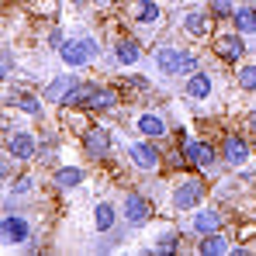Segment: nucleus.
<instances>
[{
	"instance_id": "nucleus-30",
	"label": "nucleus",
	"mask_w": 256,
	"mask_h": 256,
	"mask_svg": "<svg viewBox=\"0 0 256 256\" xmlns=\"http://www.w3.org/2000/svg\"><path fill=\"white\" fill-rule=\"evenodd\" d=\"M14 76V52H10V45H4V80H10Z\"/></svg>"
},
{
	"instance_id": "nucleus-25",
	"label": "nucleus",
	"mask_w": 256,
	"mask_h": 256,
	"mask_svg": "<svg viewBox=\"0 0 256 256\" xmlns=\"http://www.w3.org/2000/svg\"><path fill=\"white\" fill-rule=\"evenodd\" d=\"M208 14H212V21H232V14H236V4H232V0H212Z\"/></svg>"
},
{
	"instance_id": "nucleus-21",
	"label": "nucleus",
	"mask_w": 256,
	"mask_h": 256,
	"mask_svg": "<svg viewBox=\"0 0 256 256\" xmlns=\"http://www.w3.org/2000/svg\"><path fill=\"white\" fill-rule=\"evenodd\" d=\"M90 97H94V84H76L66 94L62 104H70V108H90Z\"/></svg>"
},
{
	"instance_id": "nucleus-1",
	"label": "nucleus",
	"mask_w": 256,
	"mask_h": 256,
	"mask_svg": "<svg viewBox=\"0 0 256 256\" xmlns=\"http://www.w3.org/2000/svg\"><path fill=\"white\" fill-rule=\"evenodd\" d=\"M204 180L201 176H180L176 187H173V208L176 212H194L201 201H204Z\"/></svg>"
},
{
	"instance_id": "nucleus-14",
	"label": "nucleus",
	"mask_w": 256,
	"mask_h": 256,
	"mask_svg": "<svg viewBox=\"0 0 256 256\" xmlns=\"http://www.w3.org/2000/svg\"><path fill=\"white\" fill-rule=\"evenodd\" d=\"M208 18H212V14H204V10H187V14L180 18V24H184L187 35L204 38V35H208Z\"/></svg>"
},
{
	"instance_id": "nucleus-24",
	"label": "nucleus",
	"mask_w": 256,
	"mask_h": 256,
	"mask_svg": "<svg viewBox=\"0 0 256 256\" xmlns=\"http://www.w3.org/2000/svg\"><path fill=\"white\" fill-rule=\"evenodd\" d=\"M56 184H59L62 190L80 187V184H84V170H80V166H62V170L56 173Z\"/></svg>"
},
{
	"instance_id": "nucleus-3",
	"label": "nucleus",
	"mask_w": 256,
	"mask_h": 256,
	"mask_svg": "<svg viewBox=\"0 0 256 256\" xmlns=\"http://www.w3.org/2000/svg\"><path fill=\"white\" fill-rule=\"evenodd\" d=\"M0 236H4L7 246H24V242L32 239V222H28L24 214H14L7 208L4 222H0Z\"/></svg>"
},
{
	"instance_id": "nucleus-4",
	"label": "nucleus",
	"mask_w": 256,
	"mask_h": 256,
	"mask_svg": "<svg viewBox=\"0 0 256 256\" xmlns=\"http://www.w3.org/2000/svg\"><path fill=\"white\" fill-rule=\"evenodd\" d=\"M122 218H125L128 228H142L149 218H152V204L142 198V194H125V204H122Z\"/></svg>"
},
{
	"instance_id": "nucleus-7",
	"label": "nucleus",
	"mask_w": 256,
	"mask_h": 256,
	"mask_svg": "<svg viewBox=\"0 0 256 256\" xmlns=\"http://www.w3.org/2000/svg\"><path fill=\"white\" fill-rule=\"evenodd\" d=\"M7 152H10L14 160L28 163V160H35V156H38V142H35L28 132H18V135H7Z\"/></svg>"
},
{
	"instance_id": "nucleus-26",
	"label": "nucleus",
	"mask_w": 256,
	"mask_h": 256,
	"mask_svg": "<svg viewBox=\"0 0 256 256\" xmlns=\"http://www.w3.org/2000/svg\"><path fill=\"white\" fill-rule=\"evenodd\" d=\"M90 108H97V111H108V108H114V90H108V86H94Z\"/></svg>"
},
{
	"instance_id": "nucleus-16",
	"label": "nucleus",
	"mask_w": 256,
	"mask_h": 256,
	"mask_svg": "<svg viewBox=\"0 0 256 256\" xmlns=\"http://www.w3.org/2000/svg\"><path fill=\"white\" fill-rule=\"evenodd\" d=\"M114 59H118L122 66H135V62L142 59V48H138L135 38H118V42H114Z\"/></svg>"
},
{
	"instance_id": "nucleus-11",
	"label": "nucleus",
	"mask_w": 256,
	"mask_h": 256,
	"mask_svg": "<svg viewBox=\"0 0 256 256\" xmlns=\"http://www.w3.org/2000/svg\"><path fill=\"white\" fill-rule=\"evenodd\" d=\"M180 66H184V48H173V45H163L156 52V70L163 76H180Z\"/></svg>"
},
{
	"instance_id": "nucleus-31",
	"label": "nucleus",
	"mask_w": 256,
	"mask_h": 256,
	"mask_svg": "<svg viewBox=\"0 0 256 256\" xmlns=\"http://www.w3.org/2000/svg\"><path fill=\"white\" fill-rule=\"evenodd\" d=\"M190 73H198V59H194L190 52H184V66H180V76H190Z\"/></svg>"
},
{
	"instance_id": "nucleus-18",
	"label": "nucleus",
	"mask_w": 256,
	"mask_h": 256,
	"mask_svg": "<svg viewBox=\"0 0 256 256\" xmlns=\"http://www.w3.org/2000/svg\"><path fill=\"white\" fill-rule=\"evenodd\" d=\"M114 222H118V212H114V204H108V201H97V208H94V225H97L100 232H114Z\"/></svg>"
},
{
	"instance_id": "nucleus-9",
	"label": "nucleus",
	"mask_w": 256,
	"mask_h": 256,
	"mask_svg": "<svg viewBox=\"0 0 256 256\" xmlns=\"http://www.w3.org/2000/svg\"><path fill=\"white\" fill-rule=\"evenodd\" d=\"M222 160L228 163V166H246V160H250V142L246 138H239V135H228L225 138V146H222Z\"/></svg>"
},
{
	"instance_id": "nucleus-10",
	"label": "nucleus",
	"mask_w": 256,
	"mask_h": 256,
	"mask_svg": "<svg viewBox=\"0 0 256 256\" xmlns=\"http://www.w3.org/2000/svg\"><path fill=\"white\" fill-rule=\"evenodd\" d=\"M84 146H86V156L90 160H108L111 156V135H108V128H90Z\"/></svg>"
},
{
	"instance_id": "nucleus-6",
	"label": "nucleus",
	"mask_w": 256,
	"mask_h": 256,
	"mask_svg": "<svg viewBox=\"0 0 256 256\" xmlns=\"http://www.w3.org/2000/svg\"><path fill=\"white\" fill-rule=\"evenodd\" d=\"M242 52H246V42H242L239 32H232V35H218V38H214V56L225 59V62H239Z\"/></svg>"
},
{
	"instance_id": "nucleus-28",
	"label": "nucleus",
	"mask_w": 256,
	"mask_h": 256,
	"mask_svg": "<svg viewBox=\"0 0 256 256\" xmlns=\"http://www.w3.org/2000/svg\"><path fill=\"white\" fill-rule=\"evenodd\" d=\"M152 250H156V253H173V250H176V232H163Z\"/></svg>"
},
{
	"instance_id": "nucleus-22",
	"label": "nucleus",
	"mask_w": 256,
	"mask_h": 256,
	"mask_svg": "<svg viewBox=\"0 0 256 256\" xmlns=\"http://www.w3.org/2000/svg\"><path fill=\"white\" fill-rule=\"evenodd\" d=\"M204 256H218V253H228L232 246L225 242V236H218V232H208L204 239H201V246H198Z\"/></svg>"
},
{
	"instance_id": "nucleus-17",
	"label": "nucleus",
	"mask_w": 256,
	"mask_h": 256,
	"mask_svg": "<svg viewBox=\"0 0 256 256\" xmlns=\"http://www.w3.org/2000/svg\"><path fill=\"white\" fill-rule=\"evenodd\" d=\"M194 232L198 236H208V232H218V225H222V214L214 212V208H204V212H198L194 214Z\"/></svg>"
},
{
	"instance_id": "nucleus-32",
	"label": "nucleus",
	"mask_w": 256,
	"mask_h": 256,
	"mask_svg": "<svg viewBox=\"0 0 256 256\" xmlns=\"http://www.w3.org/2000/svg\"><path fill=\"white\" fill-rule=\"evenodd\" d=\"M250 132H253V135H256V111H253V114H250Z\"/></svg>"
},
{
	"instance_id": "nucleus-13",
	"label": "nucleus",
	"mask_w": 256,
	"mask_h": 256,
	"mask_svg": "<svg viewBox=\"0 0 256 256\" xmlns=\"http://www.w3.org/2000/svg\"><path fill=\"white\" fill-rule=\"evenodd\" d=\"M135 128H138L146 138H163V135H166V122H163V114H156V111L138 114V118H135Z\"/></svg>"
},
{
	"instance_id": "nucleus-33",
	"label": "nucleus",
	"mask_w": 256,
	"mask_h": 256,
	"mask_svg": "<svg viewBox=\"0 0 256 256\" xmlns=\"http://www.w3.org/2000/svg\"><path fill=\"white\" fill-rule=\"evenodd\" d=\"M70 4H76V7H80V4H86V0H70Z\"/></svg>"
},
{
	"instance_id": "nucleus-8",
	"label": "nucleus",
	"mask_w": 256,
	"mask_h": 256,
	"mask_svg": "<svg viewBox=\"0 0 256 256\" xmlns=\"http://www.w3.org/2000/svg\"><path fill=\"white\" fill-rule=\"evenodd\" d=\"M184 160L194 163L198 170H212L214 160H218V152H214L208 142H187V146H184Z\"/></svg>"
},
{
	"instance_id": "nucleus-27",
	"label": "nucleus",
	"mask_w": 256,
	"mask_h": 256,
	"mask_svg": "<svg viewBox=\"0 0 256 256\" xmlns=\"http://www.w3.org/2000/svg\"><path fill=\"white\" fill-rule=\"evenodd\" d=\"M239 86H242L246 94L256 90V66H242V70H239Z\"/></svg>"
},
{
	"instance_id": "nucleus-15",
	"label": "nucleus",
	"mask_w": 256,
	"mask_h": 256,
	"mask_svg": "<svg viewBox=\"0 0 256 256\" xmlns=\"http://www.w3.org/2000/svg\"><path fill=\"white\" fill-rule=\"evenodd\" d=\"M73 86H76V80H73L70 73H62V76H56L52 84L45 86V97H42V100H52V104H62V100H66V94H70Z\"/></svg>"
},
{
	"instance_id": "nucleus-34",
	"label": "nucleus",
	"mask_w": 256,
	"mask_h": 256,
	"mask_svg": "<svg viewBox=\"0 0 256 256\" xmlns=\"http://www.w3.org/2000/svg\"><path fill=\"white\" fill-rule=\"evenodd\" d=\"M100 4H111V0H100Z\"/></svg>"
},
{
	"instance_id": "nucleus-20",
	"label": "nucleus",
	"mask_w": 256,
	"mask_h": 256,
	"mask_svg": "<svg viewBox=\"0 0 256 256\" xmlns=\"http://www.w3.org/2000/svg\"><path fill=\"white\" fill-rule=\"evenodd\" d=\"M232 24H236L239 35H256V10L253 7H239L232 14Z\"/></svg>"
},
{
	"instance_id": "nucleus-23",
	"label": "nucleus",
	"mask_w": 256,
	"mask_h": 256,
	"mask_svg": "<svg viewBox=\"0 0 256 256\" xmlns=\"http://www.w3.org/2000/svg\"><path fill=\"white\" fill-rule=\"evenodd\" d=\"M7 104H18L24 114H32V118H38L42 114V100L35 97V94H18V97H7Z\"/></svg>"
},
{
	"instance_id": "nucleus-12",
	"label": "nucleus",
	"mask_w": 256,
	"mask_h": 256,
	"mask_svg": "<svg viewBox=\"0 0 256 256\" xmlns=\"http://www.w3.org/2000/svg\"><path fill=\"white\" fill-rule=\"evenodd\" d=\"M184 90H187V97L190 100H208L212 97V90H214V84H212V73H190L187 76V84H184Z\"/></svg>"
},
{
	"instance_id": "nucleus-2",
	"label": "nucleus",
	"mask_w": 256,
	"mask_h": 256,
	"mask_svg": "<svg viewBox=\"0 0 256 256\" xmlns=\"http://www.w3.org/2000/svg\"><path fill=\"white\" fill-rule=\"evenodd\" d=\"M94 56H97V42L94 38H66V42L59 45V59L66 66H73V70L86 66Z\"/></svg>"
},
{
	"instance_id": "nucleus-5",
	"label": "nucleus",
	"mask_w": 256,
	"mask_h": 256,
	"mask_svg": "<svg viewBox=\"0 0 256 256\" xmlns=\"http://www.w3.org/2000/svg\"><path fill=\"white\" fill-rule=\"evenodd\" d=\"M128 156H132V163H135L138 170H146V173L160 170V163H163V156H160V149H156L152 142H132V146H128Z\"/></svg>"
},
{
	"instance_id": "nucleus-29",
	"label": "nucleus",
	"mask_w": 256,
	"mask_h": 256,
	"mask_svg": "<svg viewBox=\"0 0 256 256\" xmlns=\"http://www.w3.org/2000/svg\"><path fill=\"white\" fill-rule=\"evenodd\" d=\"M35 187V180L32 176H21V180H10V194H28Z\"/></svg>"
},
{
	"instance_id": "nucleus-19",
	"label": "nucleus",
	"mask_w": 256,
	"mask_h": 256,
	"mask_svg": "<svg viewBox=\"0 0 256 256\" xmlns=\"http://www.w3.org/2000/svg\"><path fill=\"white\" fill-rule=\"evenodd\" d=\"M132 14H135V21L138 24H160V4L156 0H138L135 7H132Z\"/></svg>"
}]
</instances>
